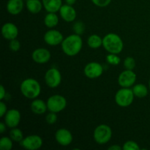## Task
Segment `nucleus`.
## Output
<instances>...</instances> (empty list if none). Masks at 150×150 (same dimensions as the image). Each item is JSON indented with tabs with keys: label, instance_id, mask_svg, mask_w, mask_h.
I'll use <instances>...</instances> for the list:
<instances>
[{
	"label": "nucleus",
	"instance_id": "obj_26",
	"mask_svg": "<svg viewBox=\"0 0 150 150\" xmlns=\"http://www.w3.org/2000/svg\"><path fill=\"white\" fill-rule=\"evenodd\" d=\"M106 62L111 65H118L121 62V59L118 57V54H110L106 56Z\"/></svg>",
	"mask_w": 150,
	"mask_h": 150
},
{
	"label": "nucleus",
	"instance_id": "obj_17",
	"mask_svg": "<svg viewBox=\"0 0 150 150\" xmlns=\"http://www.w3.org/2000/svg\"><path fill=\"white\" fill-rule=\"evenodd\" d=\"M23 9V0H8L7 3V10L13 16L18 15Z\"/></svg>",
	"mask_w": 150,
	"mask_h": 150
},
{
	"label": "nucleus",
	"instance_id": "obj_3",
	"mask_svg": "<svg viewBox=\"0 0 150 150\" xmlns=\"http://www.w3.org/2000/svg\"><path fill=\"white\" fill-rule=\"evenodd\" d=\"M103 46L110 54H119L122 51L124 43L118 35L108 33L103 38Z\"/></svg>",
	"mask_w": 150,
	"mask_h": 150
},
{
	"label": "nucleus",
	"instance_id": "obj_37",
	"mask_svg": "<svg viewBox=\"0 0 150 150\" xmlns=\"http://www.w3.org/2000/svg\"><path fill=\"white\" fill-rule=\"evenodd\" d=\"M66 4H70V5H73L76 2V0H65Z\"/></svg>",
	"mask_w": 150,
	"mask_h": 150
},
{
	"label": "nucleus",
	"instance_id": "obj_4",
	"mask_svg": "<svg viewBox=\"0 0 150 150\" xmlns=\"http://www.w3.org/2000/svg\"><path fill=\"white\" fill-rule=\"evenodd\" d=\"M134 93L130 88L122 87L115 95V102L119 106L127 107L133 103L134 100Z\"/></svg>",
	"mask_w": 150,
	"mask_h": 150
},
{
	"label": "nucleus",
	"instance_id": "obj_14",
	"mask_svg": "<svg viewBox=\"0 0 150 150\" xmlns=\"http://www.w3.org/2000/svg\"><path fill=\"white\" fill-rule=\"evenodd\" d=\"M51 57V52L47 48H39L35 49L32 54V58L35 62L43 64L48 62Z\"/></svg>",
	"mask_w": 150,
	"mask_h": 150
},
{
	"label": "nucleus",
	"instance_id": "obj_21",
	"mask_svg": "<svg viewBox=\"0 0 150 150\" xmlns=\"http://www.w3.org/2000/svg\"><path fill=\"white\" fill-rule=\"evenodd\" d=\"M59 23V17L57 13H48L44 18V24L49 29H53Z\"/></svg>",
	"mask_w": 150,
	"mask_h": 150
},
{
	"label": "nucleus",
	"instance_id": "obj_24",
	"mask_svg": "<svg viewBox=\"0 0 150 150\" xmlns=\"http://www.w3.org/2000/svg\"><path fill=\"white\" fill-rule=\"evenodd\" d=\"M10 137L13 142L20 143L23 139V132L17 127H13V128H11V130L10 131Z\"/></svg>",
	"mask_w": 150,
	"mask_h": 150
},
{
	"label": "nucleus",
	"instance_id": "obj_10",
	"mask_svg": "<svg viewBox=\"0 0 150 150\" xmlns=\"http://www.w3.org/2000/svg\"><path fill=\"white\" fill-rule=\"evenodd\" d=\"M83 72L85 76L89 79H97L102 76L103 73V67L102 64L97 62H92L85 66Z\"/></svg>",
	"mask_w": 150,
	"mask_h": 150
},
{
	"label": "nucleus",
	"instance_id": "obj_39",
	"mask_svg": "<svg viewBox=\"0 0 150 150\" xmlns=\"http://www.w3.org/2000/svg\"><path fill=\"white\" fill-rule=\"evenodd\" d=\"M26 1H27V0H26Z\"/></svg>",
	"mask_w": 150,
	"mask_h": 150
},
{
	"label": "nucleus",
	"instance_id": "obj_32",
	"mask_svg": "<svg viewBox=\"0 0 150 150\" xmlns=\"http://www.w3.org/2000/svg\"><path fill=\"white\" fill-rule=\"evenodd\" d=\"M92 3L95 5L100 7H105L109 5L111 2V0H92Z\"/></svg>",
	"mask_w": 150,
	"mask_h": 150
},
{
	"label": "nucleus",
	"instance_id": "obj_27",
	"mask_svg": "<svg viewBox=\"0 0 150 150\" xmlns=\"http://www.w3.org/2000/svg\"><path fill=\"white\" fill-rule=\"evenodd\" d=\"M73 32L75 34H77L79 35H83L85 31V25L83 22L77 21L73 24Z\"/></svg>",
	"mask_w": 150,
	"mask_h": 150
},
{
	"label": "nucleus",
	"instance_id": "obj_19",
	"mask_svg": "<svg viewBox=\"0 0 150 150\" xmlns=\"http://www.w3.org/2000/svg\"><path fill=\"white\" fill-rule=\"evenodd\" d=\"M42 2L48 13H57L62 6V0H42Z\"/></svg>",
	"mask_w": 150,
	"mask_h": 150
},
{
	"label": "nucleus",
	"instance_id": "obj_18",
	"mask_svg": "<svg viewBox=\"0 0 150 150\" xmlns=\"http://www.w3.org/2000/svg\"><path fill=\"white\" fill-rule=\"evenodd\" d=\"M31 110L34 114L37 115H41L46 112L48 110L47 103L41 99H34L31 103Z\"/></svg>",
	"mask_w": 150,
	"mask_h": 150
},
{
	"label": "nucleus",
	"instance_id": "obj_2",
	"mask_svg": "<svg viewBox=\"0 0 150 150\" xmlns=\"http://www.w3.org/2000/svg\"><path fill=\"white\" fill-rule=\"evenodd\" d=\"M21 92L28 99H36L41 93V86L39 82L35 79L29 78L21 82L20 86Z\"/></svg>",
	"mask_w": 150,
	"mask_h": 150
},
{
	"label": "nucleus",
	"instance_id": "obj_7",
	"mask_svg": "<svg viewBox=\"0 0 150 150\" xmlns=\"http://www.w3.org/2000/svg\"><path fill=\"white\" fill-rule=\"evenodd\" d=\"M45 82L50 88L58 87L62 82V75L59 70L55 67L48 69L45 74Z\"/></svg>",
	"mask_w": 150,
	"mask_h": 150
},
{
	"label": "nucleus",
	"instance_id": "obj_8",
	"mask_svg": "<svg viewBox=\"0 0 150 150\" xmlns=\"http://www.w3.org/2000/svg\"><path fill=\"white\" fill-rule=\"evenodd\" d=\"M42 138L38 135H30L23 138L20 142L21 146L28 150H38L42 146Z\"/></svg>",
	"mask_w": 150,
	"mask_h": 150
},
{
	"label": "nucleus",
	"instance_id": "obj_35",
	"mask_svg": "<svg viewBox=\"0 0 150 150\" xmlns=\"http://www.w3.org/2000/svg\"><path fill=\"white\" fill-rule=\"evenodd\" d=\"M6 127H7V125L5 124V122L0 123V133H4V131L6 130Z\"/></svg>",
	"mask_w": 150,
	"mask_h": 150
},
{
	"label": "nucleus",
	"instance_id": "obj_13",
	"mask_svg": "<svg viewBox=\"0 0 150 150\" xmlns=\"http://www.w3.org/2000/svg\"><path fill=\"white\" fill-rule=\"evenodd\" d=\"M55 139L61 146H69L73 142V137L71 132L65 128H60L55 133Z\"/></svg>",
	"mask_w": 150,
	"mask_h": 150
},
{
	"label": "nucleus",
	"instance_id": "obj_9",
	"mask_svg": "<svg viewBox=\"0 0 150 150\" xmlns=\"http://www.w3.org/2000/svg\"><path fill=\"white\" fill-rule=\"evenodd\" d=\"M136 74L133 70L125 69L119 76L118 83L121 87L130 88L136 83Z\"/></svg>",
	"mask_w": 150,
	"mask_h": 150
},
{
	"label": "nucleus",
	"instance_id": "obj_16",
	"mask_svg": "<svg viewBox=\"0 0 150 150\" xmlns=\"http://www.w3.org/2000/svg\"><path fill=\"white\" fill-rule=\"evenodd\" d=\"M59 12V15L67 23L73 22L76 20L77 13L73 5L67 4H62Z\"/></svg>",
	"mask_w": 150,
	"mask_h": 150
},
{
	"label": "nucleus",
	"instance_id": "obj_6",
	"mask_svg": "<svg viewBox=\"0 0 150 150\" xmlns=\"http://www.w3.org/2000/svg\"><path fill=\"white\" fill-rule=\"evenodd\" d=\"M47 106L48 111L57 114L65 109L67 106V100L62 95H54L48 98Z\"/></svg>",
	"mask_w": 150,
	"mask_h": 150
},
{
	"label": "nucleus",
	"instance_id": "obj_15",
	"mask_svg": "<svg viewBox=\"0 0 150 150\" xmlns=\"http://www.w3.org/2000/svg\"><path fill=\"white\" fill-rule=\"evenodd\" d=\"M1 35L3 38L7 40L16 39L18 35V29L16 24L7 22L1 27Z\"/></svg>",
	"mask_w": 150,
	"mask_h": 150
},
{
	"label": "nucleus",
	"instance_id": "obj_20",
	"mask_svg": "<svg viewBox=\"0 0 150 150\" xmlns=\"http://www.w3.org/2000/svg\"><path fill=\"white\" fill-rule=\"evenodd\" d=\"M28 11L32 14H38L43 7L42 2L40 0H27L26 3Z\"/></svg>",
	"mask_w": 150,
	"mask_h": 150
},
{
	"label": "nucleus",
	"instance_id": "obj_34",
	"mask_svg": "<svg viewBox=\"0 0 150 150\" xmlns=\"http://www.w3.org/2000/svg\"><path fill=\"white\" fill-rule=\"evenodd\" d=\"M0 92H1V95H0V100H2L6 96V90L4 89V86L3 85H1V89H0Z\"/></svg>",
	"mask_w": 150,
	"mask_h": 150
},
{
	"label": "nucleus",
	"instance_id": "obj_12",
	"mask_svg": "<svg viewBox=\"0 0 150 150\" xmlns=\"http://www.w3.org/2000/svg\"><path fill=\"white\" fill-rule=\"evenodd\" d=\"M21 116L20 111L15 108L7 110V113L4 117V122L10 128L18 127L21 122Z\"/></svg>",
	"mask_w": 150,
	"mask_h": 150
},
{
	"label": "nucleus",
	"instance_id": "obj_25",
	"mask_svg": "<svg viewBox=\"0 0 150 150\" xmlns=\"http://www.w3.org/2000/svg\"><path fill=\"white\" fill-rule=\"evenodd\" d=\"M13 142L10 137L3 136L0 140V149L10 150L13 148Z\"/></svg>",
	"mask_w": 150,
	"mask_h": 150
},
{
	"label": "nucleus",
	"instance_id": "obj_5",
	"mask_svg": "<svg viewBox=\"0 0 150 150\" xmlns=\"http://www.w3.org/2000/svg\"><path fill=\"white\" fill-rule=\"evenodd\" d=\"M93 137L98 144H105L112 137V130L107 125H100L94 130Z\"/></svg>",
	"mask_w": 150,
	"mask_h": 150
},
{
	"label": "nucleus",
	"instance_id": "obj_30",
	"mask_svg": "<svg viewBox=\"0 0 150 150\" xmlns=\"http://www.w3.org/2000/svg\"><path fill=\"white\" fill-rule=\"evenodd\" d=\"M57 120H58V116H57V113L51 112V111H50L45 117V121L49 125L55 124Z\"/></svg>",
	"mask_w": 150,
	"mask_h": 150
},
{
	"label": "nucleus",
	"instance_id": "obj_29",
	"mask_svg": "<svg viewBox=\"0 0 150 150\" xmlns=\"http://www.w3.org/2000/svg\"><path fill=\"white\" fill-rule=\"evenodd\" d=\"M122 149L124 150H139V144L133 141H127L123 144Z\"/></svg>",
	"mask_w": 150,
	"mask_h": 150
},
{
	"label": "nucleus",
	"instance_id": "obj_33",
	"mask_svg": "<svg viewBox=\"0 0 150 150\" xmlns=\"http://www.w3.org/2000/svg\"><path fill=\"white\" fill-rule=\"evenodd\" d=\"M7 111V105L3 102L2 100L0 101V117H4L5 114Z\"/></svg>",
	"mask_w": 150,
	"mask_h": 150
},
{
	"label": "nucleus",
	"instance_id": "obj_36",
	"mask_svg": "<svg viewBox=\"0 0 150 150\" xmlns=\"http://www.w3.org/2000/svg\"><path fill=\"white\" fill-rule=\"evenodd\" d=\"M122 149V147H121L119 145H112V146H109L108 147V150H121Z\"/></svg>",
	"mask_w": 150,
	"mask_h": 150
},
{
	"label": "nucleus",
	"instance_id": "obj_23",
	"mask_svg": "<svg viewBox=\"0 0 150 150\" xmlns=\"http://www.w3.org/2000/svg\"><path fill=\"white\" fill-rule=\"evenodd\" d=\"M87 44L91 48L96 49L103 46V38L98 35H92L88 38Z\"/></svg>",
	"mask_w": 150,
	"mask_h": 150
},
{
	"label": "nucleus",
	"instance_id": "obj_31",
	"mask_svg": "<svg viewBox=\"0 0 150 150\" xmlns=\"http://www.w3.org/2000/svg\"><path fill=\"white\" fill-rule=\"evenodd\" d=\"M9 48L10 51L13 52H17L21 48V43L17 39L12 40H10V44H9Z\"/></svg>",
	"mask_w": 150,
	"mask_h": 150
},
{
	"label": "nucleus",
	"instance_id": "obj_1",
	"mask_svg": "<svg viewBox=\"0 0 150 150\" xmlns=\"http://www.w3.org/2000/svg\"><path fill=\"white\" fill-rule=\"evenodd\" d=\"M62 51L69 57L77 55L82 49L83 40L81 35L73 34L64 38L61 44Z\"/></svg>",
	"mask_w": 150,
	"mask_h": 150
},
{
	"label": "nucleus",
	"instance_id": "obj_11",
	"mask_svg": "<svg viewBox=\"0 0 150 150\" xmlns=\"http://www.w3.org/2000/svg\"><path fill=\"white\" fill-rule=\"evenodd\" d=\"M44 41L46 44L51 46H57V45L62 44L64 37L63 35L57 29H51L47 31L43 37Z\"/></svg>",
	"mask_w": 150,
	"mask_h": 150
},
{
	"label": "nucleus",
	"instance_id": "obj_28",
	"mask_svg": "<svg viewBox=\"0 0 150 150\" xmlns=\"http://www.w3.org/2000/svg\"><path fill=\"white\" fill-rule=\"evenodd\" d=\"M124 66L126 70H134L136 67V60L132 57H127L124 60Z\"/></svg>",
	"mask_w": 150,
	"mask_h": 150
},
{
	"label": "nucleus",
	"instance_id": "obj_22",
	"mask_svg": "<svg viewBox=\"0 0 150 150\" xmlns=\"http://www.w3.org/2000/svg\"><path fill=\"white\" fill-rule=\"evenodd\" d=\"M133 92L134 93L135 97L139 98H144L148 95V88L144 83H137V84L133 85Z\"/></svg>",
	"mask_w": 150,
	"mask_h": 150
},
{
	"label": "nucleus",
	"instance_id": "obj_38",
	"mask_svg": "<svg viewBox=\"0 0 150 150\" xmlns=\"http://www.w3.org/2000/svg\"><path fill=\"white\" fill-rule=\"evenodd\" d=\"M149 91H150V79L149 81Z\"/></svg>",
	"mask_w": 150,
	"mask_h": 150
}]
</instances>
